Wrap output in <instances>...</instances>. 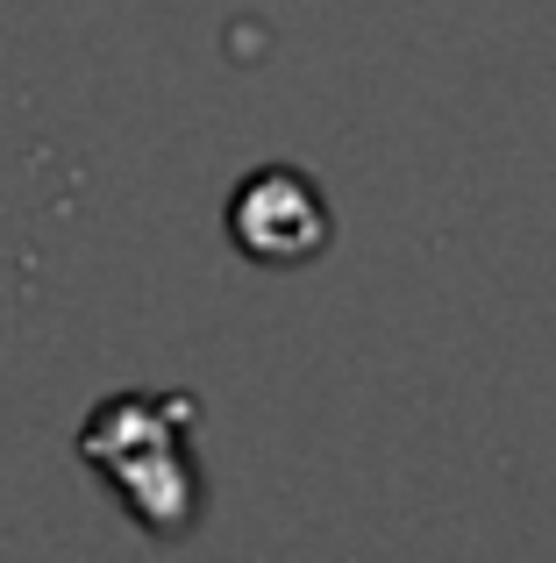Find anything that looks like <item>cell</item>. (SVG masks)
Here are the masks:
<instances>
[{"instance_id":"1","label":"cell","mask_w":556,"mask_h":563,"mask_svg":"<svg viewBox=\"0 0 556 563\" xmlns=\"http://www.w3.org/2000/svg\"><path fill=\"white\" fill-rule=\"evenodd\" d=\"M229 229H236V243L251 250V257L300 264L307 250H321V235H329V207H321V192L307 186L300 172H257V179L236 192V207H229Z\"/></svg>"}]
</instances>
